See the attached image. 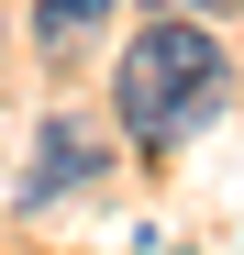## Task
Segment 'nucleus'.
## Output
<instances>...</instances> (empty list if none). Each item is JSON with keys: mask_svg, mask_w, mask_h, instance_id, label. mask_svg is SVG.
Returning <instances> with one entry per match:
<instances>
[{"mask_svg": "<svg viewBox=\"0 0 244 255\" xmlns=\"http://www.w3.org/2000/svg\"><path fill=\"white\" fill-rule=\"evenodd\" d=\"M89 22H111V0H33V45H78Z\"/></svg>", "mask_w": 244, "mask_h": 255, "instance_id": "3", "label": "nucleus"}, {"mask_svg": "<svg viewBox=\"0 0 244 255\" xmlns=\"http://www.w3.org/2000/svg\"><path fill=\"white\" fill-rule=\"evenodd\" d=\"M211 89H222V45H211V22H200V11L144 22L133 56H122V78H111L122 133H133V144H167L178 122H200V111H211Z\"/></svg>", "mask_w": 244, "mask_h": 255, "instance_id": "1", "label": "nucleus"}, {"mask_svg": "<svg viewBox=\"0 0 244 255\" xmlns=\"http://www.w3.org/2000/svg\"><path fill=\"white\" fill-rule=\"evenodd\" d=\"M89 166H100V144L78 133V122H45V166L22 178V200H56V189H78V178H89Z\"/></svg>", "mask_w": 244, "mask_h": 255, "instance_id": "2", "label": "nucleus"}, {"mask_svg": "<svg viewBox=\"0 0 244 255\" xmlns=\"http://www.w3.org/2000/svg\"><path fill=\"white\" fill-rule=\"evenodd\" d=\"M167 11H233V0H167Z\"/></svg>", "mask_w": 244, "mask_h": 255, "instance_id": "4", "label": "nucleus"}]
</instances>
